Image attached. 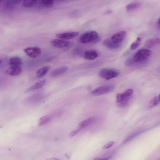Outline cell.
<instances>
[{"mask_svg":"<svg viewBox=\"0 0 160 160\" xmlns=\"http://www.w3.org/2000/svg\"><path fill=\"white\" fill-rule=\"evenodd\" d=\"M157 25L159 27H160V19L159 18L158 22H157Z\"/></svg>","mask_w":160,"mask_h":160,"instance_id":"cell-32","label":"cell"},{"mask_svg":"<svg viewBox=\"0 0 160 160\" xmlns=\"http://www.w3.org/2000/svg\"><path fill=\"white\" fill-rule=\"evenodd\" d=\"M127 32L125 31H121L114 34L110 38L114 43H120L123 40Z\"/></svg>","mask_w":160,"mask_h":160,"instance_id":"cell-5","label":"cell"},{"mask_svg":"<svg viewBox=\"0 0 160 160\" xmlns=\"http://www.w3.org/2000/svg\"><path fill=\"white\" fill-rule=\"evenodd\" d=\"M68 67L66 66H63L53 70L50 73V76L52 78H55L64 73L67 71Z\"/></svg>","mask_w":160,"mask_h":160,"instance_id":"cell-9","label":"cell"},{"mask_svg":"<svg viewBox=\"0 0 160 160\" xmlns=\"http://www.w3.org/2000/svg\"><path fill=\"white\" fill-rule=\"evenodd\" d=\"M54 1V0H42V2L44 7L48 8L52 6Z\"/></svg>","mask_w":160,"mask_h":160,"instance_id":"cell-26","label":"cell"},{"mask_svg":"<svg viewBox=\"0 0 160 160\" xmlns=\"http://www.w3.org/2000/svg\"><path fill=\"white\" fill-rule=\"evenodd\" d=\"M108 68H104L100 70L99 72L100 76L102 78H104L105 76Z\"/></svg>","mask_w":160,"mask_h":160,"instance_id":"cell-28","label":"cell"},{"mask_svg":"<svg viewBox=\"0 0 160 160\" xmlns=\"http://www.w3.org/2000/svg\"><path fill=\"white\" fill-rule=\"evenodd\" d=\"M160 39L158 38H154L147 40L145 42L144 45L148 48H151L153 46L159 44Z\"/></svg>","mask_w":160,"mask_h":160,"instance_id":"cell-15","label":"cell"},{"mask_svg":"<svg viewBox=\"0 0 160 160\" xmlns=\"http://www.w3.org/2000/svg\"><path fill=\"white\" fill-rule=\"evenodd\" d=\"M140 5V3L138 2H132L127 5L126 10L128 12L135 11L138 9Z\"/></svg>","mask_w":160,"mask_h":160,"instance_id":"cell-19","label":"cell"},{"mask_svg":"<svg viewBox=\"0 0 160 160\" xmlns=\"http://www.w3.org/2000/svg\"><path fill=\"white\" fill-rule=\"evenodd\" d=\"M4 82L3 79H0V86Z\"/></svg>","mask_w":160,"mask_h":160,"instance_id":"cell-31","label":"cell"},{"mask_svg":"<svg viewBox=\"0 0 160 160\" xmlns=\"http://www.w3.org/2000/svg\"><path fill=\"white\" fill-rule=\"evenodd\" d=\"M114 87L112 85H108L98 87L92 92L94 96H99L109 93L114 89Z\"/></svg>","mask_w":160,"mask_h":160,"instance_id":"cell-3","label":"cell"},{"mask_svg":"<svg viewBox=\"0 0 160 160\" xmlns=\"http://www.w3.org/2000/svg\"><path fill=\"white\" fill-rule=\"evenodd\" d=\"M22 71L21 67L11 66L7 71V73L11 76H16L19 75Z\"/></svg>","mask_w":160,"mask_h":160,"instance_id":"cell-10","label":"cell"},{"mask_svg":"<svg viewBox=\"0 0 160 160\" xmlns=\"http://www.w3.org/2000/svg\"><path fill=\"white\" fill-rule=\"evenodd\" d=\"M52 44L54 47L62 48L68 47L69 44V42L62 39H55L51 41Z\"/></svg>","mask_w":160,"mask_h":160,"instance_id":"cell-8","label":"cell"},{"mask_svg":"<svg viewBox=\"0 0 160 160\" xmlns=\"http://www.w3.org/2000/svg\"><path fill=\"white\" fill-rule=\"evenodd\" d=\"M23 0H8L6 2V6L7 8H10L17 5Z\"/></svg>","mask_w":160,"mask_h":160,"instance_id":"cell-22","label":"cell"},{"mask_svg":"<svg viewBox=\"0 0 160 160\" xmlns=\"http://www.w3.org/2000/svg\"><path fill=\"white\" fill-rule=\"evenodd\" d=\"M81 129L78 128V129L72 131L69 134V136L70 137H72L75 136L79 132Z\"/></svg>","mask_w":160,"mask_h":160,"instance_id":"cell-30","label":"cell"},{"mask_svg":"<svg viewBox=\"0 0 160 160\" xmlns=\"http://www.w3.org/2000/svg\"><path fill=\"white\" fill-rule=\"evenodd\" d=\"M131 96L126 98L122 102L118 103L119 107L121 108H125L131 102Z\"/></svg>","mask_w":160,"mask_h":160,"instance_id":"cell-24","label":"cell"},{"mask_svg":"<svg viewBox=\"0 0 160 160\" xmlns=\"http://www.w3.org/2000/svg\"><path fill=\"white\" fill-rule=\"evenodd\" d=\"M79 35L76 32H70L57 34L56 36L58 38L63 40H68L76 38Z\"/></svg>","mask_w":160,"mask_h":160,"instance_id":"cell-6","label":"cell"},{"mask_svg":"<svg viewBox=\"0 0 160 160\" xmlns=\"http://www.w3.org/2000/svg\"><path fill=\"white\" fill-rule=\"evenodd\" d=\"M103 43L104 46L110 49H116L118 48L120 46V43H114L111 41L110 38L105 39Z\"/></svg>","mask_w":160,"mask_h":160,"instance_id":"cell-14","label":"cell"},{"mask_svg":"<svg viewBox=\"0 0 160 160\" xmlns=\"http://www.w3.org/2000/svg\"><path fill=\"white\" fill-rule=\"evenodd\" d=\"M160 102V95L156 96L152 98L150 102L149 106L150 108H152L158 105Z\"/></svg>","mask_w":160,"mask_h":160,"instance_id":"cell-21","label":"cell"},{"mask_svg":"<svg viewBox=\"0 0 160 160\" xmlns=\"http://www.w3.org/2000/svg\"><path fill=\"white\" fill-rule=\"evenodd\" d=\"M98 53L94 50H88L86 51L84 53V58L88 60H94L98 56Z\"/></svg>","mask_w":160,"mask_h":160,"instance_id":"cell-11","label":"cell"},{"mask_svg":"<svg viewBox=\"0 0 160 160\" xmlns=\"http://www.w3.org/2000/svg\"><path fill=\"white\" fill-rule=\"evenodd\" d=\"M119 74V72L118 70L108 68L104 79L109 80L118 76Z\"/></svg>","mask_w":160,"mask_h":160,"instance_id":"cell-12","label":"cell"},{"mask_svg":"<svg viewBox=\"0 0 160 160\" xmlns=\"http://www.w3.org/2000/svg\"><path fill=\"white\" fill-rule=\"evenodd\" d=\"M45 82V79H43L39 82H37L28 88L26 90L25 92H28L33 90L38 89L44 85Z\"/></svg>","mask_w":160,"mask_h":160,"instance_id":"cell-16","label":"cell"},{"mask_svg":"<svg viewBox=\"0 0 160 160\" xmlns=\"http://www.w3.org/2000/svg\"><path fill=\"white\" fill-rule=\"evenodd\" d=\"M151 51L147 49H142L138 51L133 57V61L139 62L144 60L150 56Z\"/></svg>","mask_w":160,"mask_h":160,"instance_id":"cell-2","label":"cell"},{"mask_svg":"<svg viewBox=\"0 0 160 160\" xmlns=\"http://www.w3.org/2000/svg\"><path fill=\"white\" fill-rule=\"evenodd\" d=\"M38 0H24L22 3L23 7L25 8H29L34 5Z\"/></svg>","mask_w":160,"mask_h":160,"instance_id":"cell-23","label":"cell"},{"mask_svg":"<svg viewBox=\"0 0 160 160\" xmlns=\"http://www.w3.org/2000/svg\"><path fill=\"white\" fill-rule=\"evenodd\" d=\"M99 39L98 33L95 31H87L83 34L80 38V42L83 43L96 42Z\"/></svg>","mask_w":160,"mask_h":160,"instance_id":"cell-1","label":"cell"},{"mask_svg":"<svg viewBox=\"0 0 160 160\" xmlns=\"http://www.w3.org/2000/svg\"><path fill=\"white\" fill-rule=\"evenodd\" d=\"M114 142L113 141H110L105 144L103 147V149H107L111 147L114 144Z\"/></svg>","mask_w":160,"mask_h":160,"instance_id":"cell-29","label":"cell"},{"mask_svg":"<svg viewBox=\"0 0 160 160\" xmlns=\"http://www.w3.org/2000/svg\"><path fill=\"white\" fill-rule=\"evenodd\" d=\"M51 120V118L49 116H45L40 118L38 121V125L42 126L47 124Z\"/></svg>","mask_w":160,"mask_h":160,"instance_id":"cell-20","label":"cell"},{"mask_svg":"<svg viewBox=\"0 0 160 160\" xmlns=\"http://www.w3.org/2000/svg\"><path fill=\"white\" fill-rule=\"evenodd\" d=\"M8 61L7 58L0 57V69L3 68L7 65Z\"/></svg>","mask_w":160,"mask_h":160,"instance_id":"cell-27","label":"cell"},{"mask_svg":"<svg viewBox=\"0 0 160 160\" xmlns=\"http://www.w3.org/2000/svg\"><path fill=\"white\" fill-rule=\"evenodd\" d=\"M25 53L29 57L34 58L38 56L41 53L40 48L38 47H30L25 48Z\"/></svg>","mask_w":160,"mask_h":160,"instance_id":"cell-4","label":"cell"},{"mask_svg":"<svg viewBox=\"0 0 160 160\" xmlns=\"http://www.w3.org/2000/svg\"><path fill=\"white\" fill-rule=\"evenodd\" d=\"M94 117H92L81 122L78 125V128L81 129L88 126L92 124L95 121Z\"/></svg>","mask_w":160,"mask_h":160,"instance_id":"cell-13","label":"cell"},{"mask_svg":"<svg viewBox=\"0 0 160 160\" xmlns=\"http://www.w3.org/2000/svg\"><path fill=\"white\" fill-rule=\"evenodd\" d=\"M8 63L11 66L20 67L22 64L21 59L18 57H14L10 58L8 61Z\"/></svg>","mask_w":160,"mask_h":160,"instance_id":"cell-17","label":"cell"},{"mask_svg":"<svg viewBox=\"0 0 160 160\" xmlns=\"http://www.w3.org/2000/svg\"><path fill=\"white\" fill-rule=\"evenodd\" d=\"M141 42V39L138 37L136 39L131 45L130 48L132 50L136 49L140 45Z\"/></svg>","mask_w":160,"mask_h":160,"instance_id":"cell-25","label":"cell"},{"mask_svg":"<svg viewBox=\"0 0 160 160\" xmlns=\"http://www.w3.org/2000/svg\"><path fill=\"white\" fill-rule=\"evenodd\" d=\"M3 0H0V2H2Z\"/></svg>","mask_w":160,"mask_h":160,"instance_id":"cell-33","label":"cell"},{"mask_svg":"<svg viewBox=\"0 0 160 160\" xmlns=\"http://www.w3.org/2000/svg\"><path fill=\"white\" fill-rule=\"evenodd\" d=\"M133 90L131 88L126 89L123 92L118 93L116 97L117 103H119L123 101L126 98L132 95Z\"/></svg>","mask_w":160,"mask_h":160,"instance_id":"cell-7","label":"cell"},{"mask_svg":"<svg viewBox=\"0 0 160 160\" xmlns=\"http://www.w3.org/2000/svg\"><path fill=\"white\" fill-rule=\"evenodd\" d=\"M50 68L49 66H47L40 68L37 72V76L38 78H41L47 74Z\"/></svg>","mask_w":160,"mask_h":160,"instance_id":"cell-18","label":"cell"}]
</instances>
